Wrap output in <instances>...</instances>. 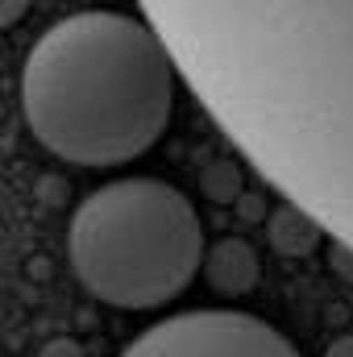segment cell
I'll return each instance as SVG.
<instances>
[{"instance_id":"1","label":"cell","mask_w":353,"mask_h":357,"mask_svg":"<svg viewBox=\"0 0 353 357\" xmlns=\"http://www.w3.org/2000/svg\"><path fill=\"white\" fill-rule=\"evenodd\" d=\"M175 59L154 25L88 8L50 25L21 71L33 137L63 162L121 167L142 158L175 112Z\"/></svg>"},{"instance_id":"2","label":"cell","mask_w":353,"mask_h":357,"mask_svg":"<svg viewBox=\"0 0 353 357\" xmlns=\"http://www.w3.org/2000/svg\"><path fill=\"white\" fill-rule=\"evenodd\" d=\"M67 254L96 299L150 312L183 295L200 274L204 225L195 204L167 178H112L75 208Z\"/></svg>"},{"instance_id":"3","label":"cell","mask_w":353,"mask_h":357,"mask_svg":"<svg viewBox=\"0 0 353 357\" xmlns=\"http://www.w3.org/2000/svg\"><path fill=\"white\" fill-rule=\"evenodd\" d=\"M121 357H299V349L262 316L200 307L158 320Z\"/></svg>"},{"instance_id":"4","label":"cell","mask_w":353,"mask_h":357,"mask_svg":"<svg viewBox=\"0 0 353 357\" xmlns=\"http://www.w3.org/2000/svg\"><path fill=\"white\" fill-rule=\"evenodd\" d=\"M204 278L212 291L220 295H246L254 291L258 274H262V262H258V250L246 241V237H225L216 241L208 254H204Z\"/></svg>"},{"instance_id":"5","label":"cell","mask_w":353,"mask_h":357,"mask_svg":"<svg viewBox=\"0 0 353 357\" xmlns=\"http://www.w3.org/2000/svg\"><path fill=\"white\" fill-rule=\"evenodd\" d=\"M266 237H270V245H274L283 258H308V254L324 241V225H320L308 208H299L295 199H283V204L266 216Z\"/></svg>"},{"instance_id":"6","label":"cell","mask_w":353,"mask_h":357,"mask_svg":"<svg viewBox=\"0 0 353 357\" xmlns=\"http://www.w3.org/2000/svg\"><path fill=\"white\" fill-rule=\"evenodd\" d=\"M204 187H208V195L216 199V204H229L237 191H241V175H237V167H229V162H216L208 178H204Z\"/></svg>"},{"instance_id":"7","label":"cell","mask_w":353,"mask_h":357,"mask_svg":"<svg viewBox=\"0 0 353 357\" xmlns=\"http://www.w3.org/2000/svg\"><path fill=\"white\" fill-rule=\"evenodd\" d=\"M329 266H333V274H341L345 282H353V245L333 241V250H329Z\"/></svg>"},{"instance_id":"8","label":"cell","mask_w":353,"mask_h":357,"mask_svg":"<svg viewBox=\"0 0 353 357\" xmlns=\"http://www.w3.org/2000/svg\"><path fill=\"white\" fill-rule=\"evenodd\" d=\"M25 8H29V0H0V29H4V25H13Z\"/></svg>"},{"instance_id":"9","label":"cell","mask_w":353,"mask_h":357,"mask_svg":"<svg viewBox=\"0 0 353 357\" xmlns=\"http://www.w3.org/2000/svg\"><path fill=\"white\" fill-rule=\"evenodd\" d=\"M324 357H353V333H345V337H337L329 349H324Z\"/></svg>"}]
</instances>
